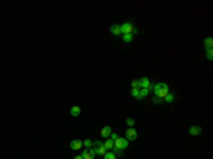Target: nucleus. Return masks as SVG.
I'll use <instances>...</instances> for the list:
<instances>
[{"label": "nucleus", "mask_w": 213, "mask_h": 159, "mask_svg": "<svg viewBox=\"0 0 213 159\" xmlns=\"http://www.w3.org/2000/svg\"><path fill=\"white\" fill-rule=\"evenodd\" d=\"M154 94H155V97H158V98H165V97L169 94V87H168V84H165V82H158V84H155V85H154Z\"/></svg>", "instance_id": "nucleus-1"}, {"label": "nucleus", "mask_w": 213, "mask_h": 159, "mask_svg": "<svg viewBox=\"0 0 213 159\" xmlns=\"http://www.w3.org/2000/svg\"><path fill=\"white\" fill-rule=\"evenodd\" d=\"M128 148V141L125 139V138H117L115 141H114V149H117V151H124V149H127Z\"/></svg>", "instance_id": "nucleus-2"}, {"label": "nucleus", "mask_w": 213, "mask_h": 159, "mask_svg": "<svg viewBox=\"0 0 213 159\" xmlns=\"http://www.w3.org/2000/svg\"><path fill=\"white\" fill-rule=\"evenodd\" d=\"M120 27H121V34H132L133 33V26L131 21H125Z\"/></svg>", "instance_id": "nucleus-3"}, {"label": "nucleus", "mask_w": 213, "mask_h": 159, "mask_svg": "<svg viewBox=\"0 0 213 159\" xmlns=\"http://www.w3.org/2000/svg\"><path fill=\"white\" fill-rule=\"evenodd\" d=\"M95 151H94L93 148H87V149H84L82 152H81V156L82 159H94L95 158Z\"/></svg>", "instance_id": "nucleus-4"}, {"label": "nucleus", "mask_w": 213, "mask_h": 159, "mask_svg": "<svg viewBox=\"0 0 213 159\" xmlns=\"http://www.w3.org/2000/svg\"><path fill=\"white\" fill-rule=\"evenodd\" d=\"M136 136H138L136 129H133V128H128V129H127V132H125V139H127V141H135Z\"/></svg>", "instance_id": "nucleus-5"}, {"label": "nucleus", "mask_w": 213, "mask_h": 159, "mask_svg": "<svg viewBox=\"0 0 213 159\" xmlns=\"http://www.w3.org/2000/svg\"><path fill=\"white\" fill-rule=\"evenodd\" d=\"M94 145L97 146V148L94 149V151H95V153H98V155H102V156L105 155L106 149H105V146H104V144H101V142L98 141V142H94Z\"/></svg>", "instance_id": "nucleus-6"}, {"label": "nucleus", "mask_w": 213, "mask_h": 159, "mask_svg": "<svg viewBox=\"0 0 213 159\" xmlns=\"http://www.w3.org/2000/svg\"><path fill=\"white\" fill-rule=\"evenodd\" d=\"M70 148L74 149V151H78L80 148H82V141H80V139H73L70 142Z\"/></svg>", "instance_id": "nucleus-7"}, {"label": "nucleus", "mask_w": 213, "mask_h": 159, "mask_svg": "<svg viewBox=\"0 0 213 159\" xmlns=\"http://www.w3.org/2000/svg\"><path fill=\"white\" fill-rule=\"evenodd\" d=\"M200 132H202V128L198 127V125H192V127L189 128V133H190L192 136H198V135H200Z\"/></svg>", "instance_id": "nucleus-8"}, {"label": "nucleus", "mask_w": 213, "mask_h": 159, "mask_svg": "<svg viewBox=\"0 0 213 159\" xmlns=\"http://www.w3.org/2000/svg\"><path fill=\"white\" fill-rule=\"evenodd\" d=\"M139 88H151V81L147 78V77H144V78L139 80Z\"/></svg>", "instance_id": "nucleus-9"}, {"label": "nucleus", "mask_w": 213, "mask_h": 159, "mask_svg": "<svg viewBox=\"0 0 213 159\" xmlns=\"http://www.w3.org/2000/svg\"><path fill=\"white\" fill-rule=\"evenodd\" d=\"M111 132H112V131H111V127H108V125H106V127H104V128L101 129V136L106 139V138H109Z\"/></svg>", "instance_id": "nucleus-10"}, {"label": "nucleus", "mask_w": 213, "mask_h": 159, "mask_svg": "<svg viewBox=\"0 0 213 159\" xmlns=\"http://www.w3.org/2000/svg\"><path fill=\"white\" fill-rule=\"evenodd\" d=\"M104 146H105L106 151H112L114 149V141L111 138H106L105 142H104Z\"/></svg>", "instance_id": "nucleus-11"}, {"label": "nucleus", "mask_w": 213, "mask_h": 159, "mask_svg": "<svg viewBox=\"0 0 213 159\" xmlns=\"http://www.w3.org/2000/svg\"><path fill=\"white\" fill-rule=\"evenodd\" d=\"M111 33H112L114 36H121V27H120V24H112V26H111Z\"/></svg>", "instance_id": "nucleus-12"}, {"label": "nucleus", "mask_w": 213, "mask_h": 159, "mask_svg": "<svg viewBox=\"0 0 213 159\" xmlns=\"http://www.w3.org/2000/svg\"><path fill=\"white\" fill-rule=\"evenodd\" d=\"M70 114H71L73 117H78V115L81 114V108H80V106H77V105H74L73 108H71Z\"/></svg>", "instance_id": "nucleus-13"}, {"label": "nucleus", "mask_w": 213, "mask_h": 159, "mask_svg": "<svg viewBox=\"0 0 213 159\" xmlns=\"http://www.w3.org/2000/svg\"><path fill=\"white\" fill-rule=\"evenodd\" d=\"M212 46H213L212 37H206V39H205V47H206V48H212Z\"/></svg>", "instance_id": "nucleus-14"}, {"label": "nucleus", "mask_w": 213, "mask_h": 159, "mask_svg": "<svg viewBox=\"0 0 213 159\" xmlns=\"http://www.w3.org/2000/svg\"><path fill=\"white\" fill-rule=\"evenodd\" d=\"M131 95H132L133 98H136V100H141V97H139V88H132Z\"/></svg>", "instance_id": "nucleus-15"}, {"label": "nucleus", "mask_w": 213, "mask_h": 159, "mask_svg": "<svg viewBox=\"0 0 213 159\" xmlns=\"http://www.w3.org/2000/svg\"><path fill=\"white\" fill-rule=\"evenodd\" d=\"M104 159H117V156H115V153L114 152H105V155H104Z\"/></svg>", "instance_id": "nucleus-16"}, {"label": "nucleus", "mask_w": 213, "mask_h": 159, "mask_svg": "<svg viewBox=\"0 0 213 159\" xmlns=\"http://www.w3.org/2000/svg\"><path fill=\"white\" fill-rule=\"evenodd\" d=\"M122 39L125 43H131L132 41V34H122Z\"/></svg>", "instance_id": "nucleus-17"}, {"label": "nucleus", "mask_w": 213, "mask_h": 159, "mask_svg": "<svg viewBox=\"0 0 213 159\" xmlns=\"http://www.w3.org/2000/svg\"><path fill=\"white\" fill-rule=\"evenodd\" d=\"M125 124H127L129 128H132L133 125H135V121H133L132 118H127V119H125Z\"/></svg>", "instance_id": "nucleus-18"}, {"label": "nucleus", "mask_w": 213, "mask_h": 159, "mask_svg": "<svg viewBox=\"0 0 213 159\" xmlns=\"http://www.w3.org/2000/svg\"><path fill=\"white\" fill-rule=\"evenodd\" d=\"M206 57H207V60H212V58H213L212 48H206Z\"/></svg>", "instance_id": "nucleus-19"}, {"label": "nucleus", "mask_w": 213, "mask_h": 159, "mask_svg": "<svg viewBox=\"0 0 213 159\" xmlns=\"http://www.w3.org/2000/svg\"><path fill=\"white\" fill-rule=\"evenodd\" d=\"M82 145H85V146H87V148H91V146L94 145V142H93V141H91V139H85V141L82 142Z\"/></svg>", "instance_id": "nucleus-20"}, {"label": "nucleus", "mask_w": 213, "mask_h": 159, "mask_svg": "<svg viewBox=\"0 0 213 159\" xmlns=\"http://www.w3.org/2000/svg\"><path fill=\"white\" fill-rule=\"evenodd\" d=\"M173 98H175V97H173V94H168V95L165 97V101L171 104V102H172V101H173Z\"/></svg>", "instance_id": "nucleus-21"}, {"label": "nucleus", "mask_w": 213, "mask_h": 159, "mask_svg": "<svg viewBox=\"0 0 213 159\" xmlns=\"http://www.w3.org/2000/svg\"><path fill=\"white\" fill-rule=\"evenodd\" d=\"M131 85H132V88H139V81L138 80H133L132 82H131Z\"/></svg>", "instance_id": "nucleus-22"}, {"label": "nucleus", "mask_w": 213, "mask_h": 159, "mask_svg": "<svg viewBox=\"0 0 213 159\" xmlns=\"http://www.w3.org/2000/svg\"><path fill=\"white\" fill-rule=\"evenodd\" d=\"M109 138H111L112 141H115V139L118 138V133H115V132H111V135H109Z\"/></svg>", "instance_id": "nucleus-23"}, {"label": "nucleus", "mask_w": 213, "mask_h": 159, "mask_svg": "<svg viewBox=\"0 0 213 159\" xmlns=\"http://www.w3.org/2000/svg\"><path fill=\"white\" fill-rule=\"evenodd\" d=\"M160 102H162V98H158V97L154 98V104H160Z\"/></svg>", "instance_id": "nucleus-24"}, {"label": "nucleus", "mask_w": 213, "mask_h": 159, "mask_svg": "<svg viewBox=\"0 0 213 159\" xmlns=\"http://www.w3.org/2000/svg\"><path fill=\"white\" fill-rule=\"evenodd\" d=\"M74 159H82V156H81V155H78V156H75Z\"/></svg>", "instance_id": "nucleus-25"}]
</instances>
